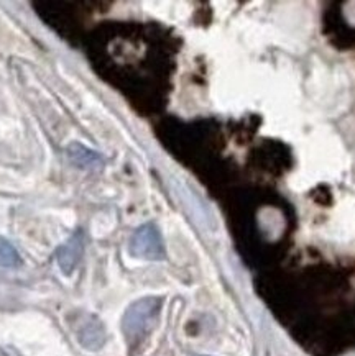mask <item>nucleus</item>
Here are the masks:
<instances>
[{
    "label": "nucleus",
    "mask_w": 355,
    "mask_h": 356,
    "mask_svg": "<svg viewBox=\"0 0 355 356\" xmlns=\"http://www.w3.org/2000/svg\"><path fill=\"white\" fill-rule=\"evenodd\" d=\"M161 310L160 298H143L135 300L129 309L125 310L122 318V330L127 341L135 343L140 341L147 333L155 327Z\"/></svg>",
    "instance_id": "f257e3e1"
},
{
    "label": "nucleus",
    "mask_w": 355,
    "mask_h": 356,
    "mask_svg": "<svg viewBox=\"0 0 355 356\" xmlns=\"http://www.w3.org/2000/svg\"><path fill=\"white\" fill-rule=\"evenodd\" d=\"M68 156L74 164H77L83 170H101L102 158L93 149L86 148L81 143H71L68 146Z\"/></svg>",
    "instance_id": "39448f33"
},
{
    "label": "nucleus",
    "mask_w": 355,
    "mask_h": 356,
    "mask_svg": "<svg viewBox=\"0 0 355 356\" xmlns=\"http://www.w3.org/2000/svg\"><path fill=\"white\" fill-rule=\"evenodd\" d=\"M22 259L18 251L10 241L0 236V266L3 268H17L20 266Z\"/></svg>",
    "instance_id": "423d86ee"
},
{
    "label": "nucleus",
    "mask_w": 355,
    "mask_h": 356,
    "mask_svg": "<svg viewBox=\"0 0 355 356\" xmlns=\"http://www.w3.org/2000/svg\"><path fill=\"white\" fill-rule=\"evenodd\" d=\"M76 335L84 348L93 351L102 348L104 343H106V328H104L102 322L94 316L84 317L81 325L76 328Z\"/></svg>",
    "instance_id": "20e7f679"
},
{
    "label": "nucleus",
    "mask_w": 355,
    "mask_h": 356,
    "mask_svg": "<svg viewBox=\"0 0 355 356\" xmlns=\"http://www.w3.org/2000/svg\"><path fill=\"white\" fill-rule=\"evenodd\" d=\"M130 254L148 261H158L165 258V246L160 230L155 223H145L139 227L130 238Z\"/></svg>",
    "instance_id": "f03ea898"
},
{
    "label": "nucleus",
    "mask_w": 355,
    "mask_h": 356,
    "mask_svg": "<svg viewBox=\"0 0 355 356\" xmlns=\"http://www.w3.org/2000/svg\"><path fill=\"white\" fill-rule=\"evenodd\" d=\"M84 246H86V240H84V234L83 232H77L71 236L70 240L66 241L65 245H61L56 251V259L59 268L65 275H71L74 271L77 264H79L81 258L84 254Z\"/></svg>",
    "instance_id": "7ed1b4c3"
}]
</instances>
